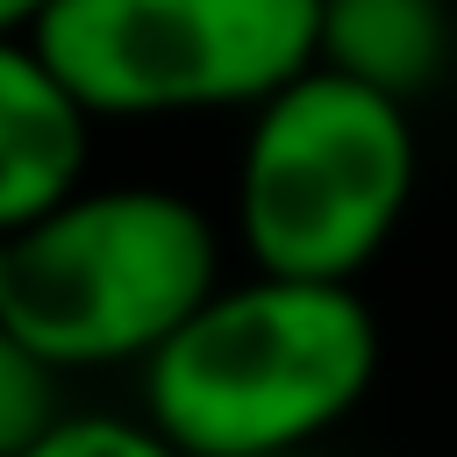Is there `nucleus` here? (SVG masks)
<instances>
[{
    "mask_svg": "<svg viewBox=\"0 0 457 457\" xmlns=\"http://www.w3.org/2000/svg\"><path fill=\"white\" fill-rule=\"evenodd\" d=\"M50 14V0H0V36H29Z\"/></svg>",
    "mask_w": 457,
    "mask_h": 457,
    "instance_id": "9",
    "label": "nucleus"
},
{
    "mask_svg": "<svg viewBox=\"0 0 457 457\" xmlns=\"http://www.w3.org/2000/svg\"><path fill=\"white\" fill-rule=\"evenodd\" d=\"M93 129L100 121L71 100L36 36H0V236L86 186Z\"/></svg>",
    "mask_w": 457,
    "mask_h": 457,
    "instance_id": "5",
    "label": "nucleus"
},
{
    "mask_svg": "<svg viewBox=\"0 0 457 457\" xmlns=\"http://www.w3.org/2000/svg\"><path fill=\"white\" fill-rule=\"evenodd\" d=\"M29 36L93 121L250 114L314 64L321 0H50Z\"/></svg>",
    "mask_w": 457,
    "mask_h": 457,
    "instance_id": "4",
    "label": "nucleus"
},
{
    "mask_svg": "<svg viewBox=\"0 0 457 457\" xmlns=\"http://www.w3.org/2000/svg\"><path fill=\"white\" fill-rule=\"evenodd\" d=\"M221 286V228L171 186H79L7 236L0 321L50 371L143 364Z\"/></svg>",
    "mask_w": 457,
    "mask_h": 457,
    "instance_id": "2",
    "label": "nucleus"
},
{
    "mask_svg": "<svg viewBox=\"0 0 457 457\" xmlns=\"http://www.w3.org/2000/svg\"><path fill=\"white\" fill-rule=\"evenodd\" d=\"M14 457H186V450H171L143 414H86V407H64Z\"/></svg>",
    "mask_w": 457,
    "mask_h": 457,
    "instance_id": "8",
    "label": "nucleus"
},
{
    "mask_svg": "<svg viewBox=\"0 0 457 457\" xmlns=\"http://www.w3.org/2000/svg\"><path fill=\"white\" fill-rule=\"evenodd\" d=\"M143 421L186 457H293L357 414L378 321L343 278H221L143 364Z\"/></svg>",
    "mask_w": 457,
    "mask_h": 457,
    "instance_id": "1",
    "label": "nucleus"
},
{
    "mask_svg": "<svg viewBox=\"0 0 457 457\" xmlns=\"http://www.w3.org/2000/svg\"><path fill=\"white\" fill-rule=\"evenodd\" d=\"M450 7L443 0H321V36H314V64L350 71L393 100L414 107V93H428L450 71Z\"/></svg>",
    "mask_w": 457,
    "mask_h": 457,
    "instance_id": "6",
    "label": "nucleus"
},
{
    "mask_svg": "<svg viewBox=\"0 0 457 457\" xmlns=\"http://www.w3.org/2000/svg\"><path fill=\"white\" fill-rule=\"evenodd\" d=\"M414 114L407 100L307 64L250 107L236 150V243L257 271L343 278L393 243L414 200Z\"/></svg>",
    "mask_w": 457,
    "mask_h": 457,
    "instance_id": "3",
    "label": "nucleus"
},
{
    "mask_svg": "<svg viewBox=\"0 0 457 457\" xmlns=\"http://www.w3.org/2000/svg\"><path fill=\"white\" fill-rule=\"evenodd\" d=\"M293 457H314V450H293Z\"/></svg>",
    "mask_w": 457,
    "mask_h": 457,
    "instance_id": "11",
    "label": "nucleus"
},
{
    "mask_svg": "<svg viewBox=\"0 0 457 457\" xmlns=\"http://www.w3.org/2000/svg\"><path fill=\"white\" fill-rule=\"evenodd\" d=\"M64 414V371H50L7 321H0V457H14L36 428Z\"/></svg>",
    "mask_w": 457,
    "mask_h": 457,
    "instance_id": "7",
    "label": "nucleus"
},
{
    "mask_svg": "<svg viewBox=\"0 0 457 457\" xmlns=\"http://www.w3.org/2000/svg\"><path fill=\"white\" fill-rule=\"evenodd\" d=\"M0 264H7V236H0Z\"/></svg>",
    "mask_w": 457,
    "mask_h": 457,
    "instance_id": "10",
    "label": "nucleus"
}]
</instances>
